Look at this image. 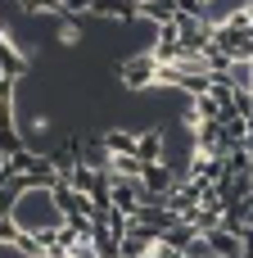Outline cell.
Listing matches in <instances>:
<instances>
[{
	"mask_svg": "<svg viewBox=\"0 0 253 258\" xmlns=\"http://www.w3.org/2000/svg\"><path fill=\"white\" fill-rule=\"evenodd\" d=\"M18 240H23L18 222L14 218H0V249H18Z\"/></svg>",
	"mask_w": 253,
	"mask_h": 258,
	"instance_id": "277c9868",
	"label": "cell"
},
{
	"mask_svg": "<svg viewBox=\"0 0 253 258\" xmlns=\"http://www.w3.org/2000/svg\"><path fill=\"white\" fill-rule=\"evenodd\" d=\"M100 141H104V150H109V154H136V132L113 127V132H104Z\"/></svg>",
	"mask_w": 253,
	"mask_h": 258,
	"instance_id": "3957f363",
	"label": "cell"
},
{
	"mask_svg": "<svg viewBox=\"0 0 253 258\" xmlns=\"http://www.w3.org/2000/svg\"><path fill=\"white\" fill-rule=\"evenodd\" d=\"M136 159L140 163H167V154H163V132L158 127H149V132H136Z\"/></svg>",
	"mask_w": 253,
	"mask_h": 258,
	"instance_id": "7a4b0ae2",
	"label": "cell"
},
{
	"mask_svg": "<svg viewBox=\"0 0 253 258\" xmlns=\"http://www.w3.org/2000/svg\"><path fill=\"white\" fill-rule=\"evenodd\" d=\"M54 36H59V41H63V45H77V41H81V27H77V23H72V18H63V27H59V32H54Z\"/></svg>",
	"mask_w": 253,
	"mask_h": 258,
	"instance_id": "5b68a950",
	"label": "cell"
},
{
	"mask_svg": "<svg viewBox=\"0 0 253 258\" xmlns=\"http://www.w3.org/2000/svg\"><path fill=\"white\" fill-rule=\"evenodd\" d=\"M158 73H163V63H158L154 50H145V54H136V59L122 63V82L127 86H149V82H158Z\"/></svg>",
	"mask_w": 253,
	"mask_h": 258,
	"instance_id": "6da1fadb",
	"label": "cell"
}]
</instances>
